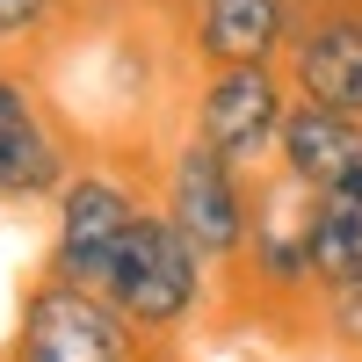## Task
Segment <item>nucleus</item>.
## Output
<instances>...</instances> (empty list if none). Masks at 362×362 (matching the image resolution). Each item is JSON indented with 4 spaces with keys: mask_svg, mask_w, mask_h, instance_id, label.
<instances>
[{
    "mask_svg": "<svg viewBox=\"0 0 362 362\" xmlns=\"http://www.w3.org/2000/svg\"><path fill=\"white\" fill-rule=\"evenodd\" d=\"M305 247L319 297L362 290V167H348L334 189L305 196Z\"/></svg>",
    "mask_w": 362,
    "mask_h": 362,
    "instance_id": "obj_11",
    "label": "nucleus"
},
{
    "mask_svg": "<svg viewBox=\"0 0 362 362\" xmlns=\"http://www.w3.org/2000/svg\"><path fill=\"white\" fill-rule=\"evenodd\" d=\"M145 203H153V196H145V181H138L131 167L80 160V167L66 174V189L44 203V210H51V232H44V268H37V276H58V283L95 290L109 247L124 239V225L138 218Z\"/></svg>",
    "mask_w": 362,
    "mask_h": 362,
    "instance_id": "obj_5",
    "label": "nucleus"
},
{
    "mask_svg": "<svg viewBox=\"0 0 362 362\" xmlns=\"http://www.w3.org/2000/svg\"><path fill=\"white\" fill-rule=\"evenodd\" d=\"M319 8H362V0H319Z\"/></svg>",
    "mask_w": 362,
    "mask_h": 362,
    "instance_id": "obj_13",
    "label": "nucleus"
},
{
    "mask_svg": "<svg viewBox=\"0 0 362 362\" xmlns=\"http://www.w3.org/2000/svg\"><path fill=\"white\" fill-rule=\"evenodd\" d=\"M297 15V0H189L181 51L196 66H283Z\"/></svg>",
    "mask_w": 362,
    "mask_h": 362,
    "instance_id": "obj_8",
    "label": "nucleus"
},
{
    "mask_svg": "<svg viewBox=\"0 0 362 362\" xmlns=\"http://www.w3.org/2000/svg\"><path fill=\"white\" fill-rule=\"evenodd\" d=\"M116 312H124L145 341H181L189 326L210 312V290H218V268L196 254V239L167 218V203H145L124 225V239L102 261L95 283Z\"/></svg>",
    "mask_w": 362,
    "mask_h": 362,
    "instance_id": "obj_1",
    "label": "nucleus"
},
{
    "mask_svg": "<svg viewBox=\"0 0 362 362\" xmlns=\"http://www.w3.org/2000/svg\"><path fill=\"white\" fill-rule=\"evenodd\" d=\"M160 203H167V218L196 239V254L218 268V276H232L239 254H247L254 210H261V174L232 167L225 153H210L196 138H181L167 153V167H160Z\"/></svg>",
    "mask_w": 362,
    "mask_h": 362,
    "instance_id": "obj_4",
    "label": "nucleus"
},
{
    "mask_svg": "<svg viewBox=\"0 0 362 362\" xmlns=\"http://www.w3.org/2000/svg\"><path fill=\"white\" fill-rule=\"evenodd\" d=\"M87 0H0V51L15 44H58L80 22Z\"/></svg>",
    "mask_w": 362,
    "mask_h": 362,
    "instance_id": "obj_12",
    "label": "nucleus"
},
{
    "mask_svg": "<svg viewBox=\"0 0 362 362\" xmlns=\"http://www.w3.org/2000/svg\"><path fill=\"white\" fill-rule=\"evenodd\" d=\"M290 102L297 95H290L283 66H196L189 95H181V138L225 153L247 174H268Z\"/></svg>",
    "mask_w": 362,
    "mask_h": 362,
    "instance_id": "obj_2",
    "label": "nucleus"
},
{
    "mask_svg": "<svg viewBox=\"0 0 362 362\" xmlns=\"http://www.w3.org/2000/svg\"><path fill=\"white\" fill-rule=\"evenodd\" d=\"M290 95L362 116V8H305L283 51Z\"/></svg>",
    "mask_w": 362,
    "mask_h": 362,
    "instance_id": "obj_9",
    "label": "nucleus"
},
{
    "mask_svg": "<svg viewBox=\"0 0 362 362\" xmlns=\"http://www.w3.org/2000/svg\"><path fill=\"white\" fill-rule=\"evenodd\" d=\"M145 355H153V341L102 290L37 276L22 290V312H15V334H8L0 362H145Z\"/></svg>",
    "mask_w": 362,
    "mask_h": 362,
    "instance_id": "obj_3",
    "label": "nucleus"
},
{
    "mask_svg": "<svg viewBox=\"0 0 362 362\" xmlns=\"http://www.w3.org/2000/svg\"><path fill=\"white\" fill-rule=\"evenodd\" d=\"M261 305L297 312V305H319V283H312V247H305V196L290 181H261V210H254V232H247V254L232 268Z\"/></svg>",
    "mask_w": 362,
    "mask_h": 362,
    "instance_id": "obj_7",
    "label": "nucleus"
},
{
    "mask_svg": "<svg viewBox=\"0 0 362 362\" xmlns=\"http://www.w3.org/2000/svg\"><path fill=\"white\" fill-rule=\"evenodd\" d=\"M181 8H189V0H181Z\"/></svg>",
    "mask_w": 362,
    "mask_h": 362,
    "instance_id": "obj_15",
    "label": "nucleus"
},
{
    "mask_svg": "<svg viewBox=\"0 0 362 362\" xmlns=\"http://www.w3.org/2000/svg\"><path fill=\"white\" fill-rule=\"evenodd\" d=\"M348 167H362V116L319 109V102L297 95L283 116V138H276V181H290L297 196H319Z\"/></svg>",
    "mask_w": 362,
    "mask_h": 362,
    "instance_id": "obj_10",
    "label": "nucleus"
},
{
    "mask_svg": "<svg viewBox=\"0 0 362 362\" xmlns=\"http://www.w3.org/2000/svg\"><path fill=\"white\" fill-rule=\"evenodd\" d=\"M297 8H319V0H297Z\"/></svg>",
    "mask_w": 362,
    "mask_h": 362,
    "instance_id": "obj_14",
    "label": "nucleus"
},
{
    "mask_svg": "<svg viewBox=\"0 0 362 362\" xmlns=\"http://www.w3.org/2000/svg\"><path fill=\"white\" fill-rule=\"evenodd\" d=\"M73 167H80V145L66 131V116L51 109L37 73L0 58V210L51 203Z\"/></svg>",
    "mask_w": 362,
    "mask_h": 362,
    "instance_id": "obj_6",
    "label": "nucleus"
}]
</instances>
